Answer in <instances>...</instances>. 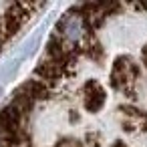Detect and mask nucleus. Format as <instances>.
Returning a JSON list of instances; mask_svg holds the SVG:
<instances>
[{"label": "nucleus", "mask_w": 147, "mask_h": 147, "mask_svg": "<svg viewBox=\"0 0 147 147\" xmlns=\"http://www.w3.org/2000/svg\"><path fill=\"white\" fill-rule=\"evenodd\" d=\"M0 147H147V2L69 8L0 107Z\"/></svg>", "instance_id": "nucleus-1"}, {"label": "nucleus", "mask_w": 147, "mask_h": 147, "mask_svg": "<svg viewBox=\"0 0 147 147\" xmlns=\"http://www.w3.org/2000/svg\"><path fill=\"white\" fill-rule=\"evenodd\" d=\"M47 8L42 2H0V55Z\"/></svg>", "instance_id": "nucleus-2"}]
</instances>
